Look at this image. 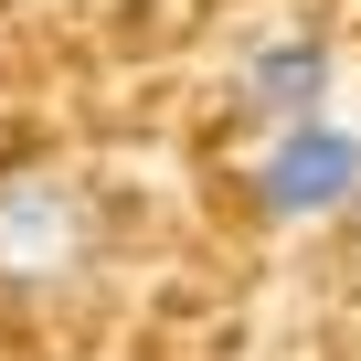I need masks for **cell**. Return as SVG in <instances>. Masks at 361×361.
Wrapping results in <instances>:
<instances>
[{
  "label": "cell",
  "mask_w": 361,
  "mask_h": 361,
  "mask_svg": "<svg viewBox=\"0 0 361 361\" xmlns=\"http://www.w3.org/2000/svg\"><path fill=\"white\" fill-rule=\"evenodd\" d=\"M96 255V202L75 170H0V287H75Z\"/></svg>",
  "instance_id": "obj_1"
},
{
  "label": "cell",
  "mask_w": 361,
  "mask_h": 361,
  "mask_svg": "<svg viewBox=\"0 0 361 361\" xmlns=\"http://www.w3.org/2000/svg\"><path fill=\"white\" fill-rule=\"evenodd\" d=\"M255 192H266L276 224H319V213L361 202V128H340V117H298V128H276Z\"/></svg>",
  "instance_id": "obj_2"
},
{
  "label": "cell",
  "mask_w": 361,
  "mask_h": 361,
  "mask_svg": "<svg viewBox=\"0 0 361 361\" xmlns=\"http://www.w3.org/2000/svg\"><path fill=\"white\" fill-rule=\"evenodd\" d=\"M319 96H329V43H308V32H276V43H255V54H245V106H255L266 128H298V117H319Z\"/></svg>",
  "instance_id": "obj_3"
}]
</instances>
